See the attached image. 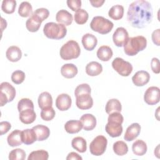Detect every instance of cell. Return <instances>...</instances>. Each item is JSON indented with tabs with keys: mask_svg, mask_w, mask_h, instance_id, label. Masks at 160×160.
<instances>
[{
	"mask_svg": "<svg viewBox=\"0 0 160 160\" xmlns=\"http://www.w3.org/2000/svg\"><path fill=\"white\" fill-rule=\"evenodd\" d=\"M152 8L150 2L144 0H137L129 6L127 20L134 28L142 29L152 21Z\"/></svg>",
	"mask_w": 160,
	"mask_h": 160,
	"instance_id": "6da1fadb",
	"label": "cell"
},
{
	"mask_svg": "<svg viewBox=\"0 0 160 160\" xmlns=\"http://www.w3.org/2000/svg\"><path fill=\"white\" fill-rule=\"evenodd\" d=\"M147 46V39L142 36L128 38L123 45L125 54L129 56L136 55Z\"/></svg>",
	"mask_w": 160,
	"mask_h": 160,
	"instance_id": "7a4b0ae2",
	"label": "cell"
},
{
	"mask_svg": "<svg viewBox=\"0 0 160 160\" xmlns=\"http://www.w3.org/2000/svg\"><path fill=\"white\" fill-rule=\"evenodd\" d=\"M43 32L48 38L52 39H61L66 36L67 29L62 24L49 22L44 25L43 28Z\"/></svg>",
	"mask_w": 160,
	"mask_h": 160,
	"instance_id": "3957f363",
	"label": "cell"
},
{
	"mask_svg": "<svg viewBox=\"0 0 160 160\" xmlns=\"http://www.w3.org/2000/svg\"><path fill=\"white\" fill-rule=\"evenodd\" d=\"M81 53L79 44L74 41L69 40L64 44L60 49L59 54L64 60H71L78 58Z\"/></svg>",
	"mask_w": 160,
	"mask_h": 160,
	"instance_id": "277c9868",
	"label": "cell"
},
{
	"mask_svg": "<svg viewBox=\"0 0 160 160\" xmlns=\"http://www.w3.org/2000/svg\"><path fill=\"white\" fill-rule=\"evenodd\" d=\"M113 27L114 24L110 20L99 16L94 17L90 23L91 29L101 34L110 32Z\"/></svg>",
	"mask_w": 160,
	"mask_h": 160,
	"instance_id": "5b68a950",
	"label": "cell"
},
{
	"mask_svg": "<svg viewBox=\"0 0 160 160\" xmlns=\"http://www.w3.org/2000/svg\"><path fill=\"white\" fill-rule=\"evenodd\" d=\"M15 88L8 82H2L0 86V106L11 102L16 96Z\"/></svg>",
	"mask_w": 160,
	"mask_h": 160,
	"instance_id": "8992f818",
	"label": "cell"
},
{
	"mask_svg": "<svg viewBox=\"0 0 160 160\" xmlns=\"http://www.w3.org/2000/svg\"><path fill=\"white\" fill-rule=\"evenodd\" d=\"M108 144L107 138L102 136L99 135L96 136L89 144L90 152L96 156H101L105 152Z\"/></svg>",
	"mask_w": 160,
	"mask_h": 160,
	"instance_id": "52a82bcc",
	"label": "cell"
},
{
	"mask_svg": "<svg viewBox=\"0 0 160 160\" xmlns=\"http://www.w3.org/2000/svg\"><path fill=\"white\" fill-rule=\"evenodd\" d=\"M112 68L121 76H128L132 71V64L122 58H116L112 62Z\"/></svg>",
	"mask_w": 160,
	"mask_h": 160,
	"instance_id": "ba28073f",
	"label": "cell"
},
{
	"mask_svg": "<svg viewBox=\"0 0 160 160\" xmlns=\"http://www.w3.org/2000/svg\"><path fill=\"white\" fill-rule=\"evenodd\" d=\"M144 100L148 105H155L160 100V90L158 87L151 86L148 88L144 95Z\"/></svg>",
	"mask_w": 160,
	"mask_h": 160,
	"instance_id": "9c48e42d",
	"label": "cell"
},
{
	"mask_svg": "<svg viewBox=\"0 0 160 160\" xmlns=\"http://www.w3.org/2000/svg\"><path fill=\"white\" fill-rule=\"evenodd\" d=\"M76 104L81 110H86L91 108L93 106V99L91 94H81L76 97Z\"/></svg>",
	"mask_w": 160,
	"mask_h": 160,
	"instance_id": "30bf717a",
	"label": "cell"
},
{
	"mask_svg": "<svg viewBox=\"0 0 160 160\" xmlns=\"http://www.w3.org/2000/svg\"><path fill=\"white\" fill-rule=\"evenodd\" d=\"M129 38V34L127 30L122 28H118L112 35V41L117 47H122Z\"/></svg>",
	"mask_w": 160,
	"mask_h": 160,
	"instance_id": "8fae6325",
	"label": "cell"
},
{
	"mask_svg": "<svg viewBox=\"0 0 160 160\" xmlns=\"http://www.w3.org/2000/svg\"><path fill=\"white\" fill-rule=\"evenodd\" d=\"M71 98L68 94H61L58 95L56 99V106L61 111H64L69 109L71 106Z\"/></svg>",
	"mask_w": 160,
	"mask_h": 160,
	"instance_id": "7c38bea8",
	"label": "cell"
},
{
	"mask_svg": "<svg viewBox=\"0 0 160 160\" xmlns=\"http://www.w3.org/2000/svg\"><path fill=\"white\" fill-rule=\"evenodd\" d=\"M150 75L146 71H139L132 77L133 84L136 86H143L149 82Z\"/></svg>",
	"mask_w": 160,
	"mask_h": 160,
	"instance_id": "4fadbf2b",
	"label": "cell"
},
{
	"mask_svg": "<svg viewBox=\"0 0 160 160\" xmlns=\"http://www.w3.org/2000/svg\"><path fill=\"white\" fill-rule=\"evenodd\" d=\"M141 126L139 123L134 122L128 127L125 132L124 139L126 141H131L134 140L140 134Z\"/></svg>",
	"mask_w": 160,
	"mask_h": 160,
	"instance_id": "5bb4252c",
	"label": "cell"
},
{
	"mask_svg": "<svg viewBox=\"0 0 160 160\" xmlns=\"http://www.w3.org/2000/svg\"><path fill=\"white\" fill-rule=\"evenodd\" d=\"M106 132L112 138H116L121 136L122 132V126L121 124L114 122L108 121L105 126Z\"/></svg>",
	"mask_w": 160,
	"mask_h": 160,
	"instance_id": "9a60e30c",
	"label": "cell"
},
{
	"mask_svg": "<svg viewBox=\"0 0 160 160\" xmlns=\"http://www.w3.org/2000/svg\"><path fill=\"white\" fill-rule=\"evenodd\" d=\"M82 44L87 51H92L98 44L97 38L90 33H86L82 37Z\"/></svg>",
	"mask_w": 160,
	"mask_h": 160,
	"instance_id": "2e32d148",
	"label": "cell"
},
{
	"mask_svg": "<svg viewBox=\"0 0 160 160\" xmlns=\"http://www.w3.org/2000/svg\"><path fill=\"white\" fill-rule=\"evenodd\" d=\"M80 121L82 124V128L85 131H91L96 126V119L91 114H84L81 118Z\"/></svg>",
	"mask_w": 160,
	"mask_h": 160,
	"instance_id": "e0dca14e",
	"label": "cell"
},
{
	"mask_svg": "<svg viewBox=\"0 0 160 160\" xmlns=\"http://www.w3.org/2000/svg\"><path fill=\"white\" fill-rule=\"evenodd\" d=\"M56 20L60 24L64 26H69L73 21L72 15L65 9L59 10L56 15Z\"/></svg>",
	"mask_w": 160,
	"mask_h": 160,
	"instance_id": "ac0fdd59",
	"label": "cell"
},
{
	"mask_svg": "<svg viewBox=\"0 0 160 160\" xmlns=\"http://www.w3.org/2000/svg\"><path fill=\"white\" fill-rule=\"evenodd\" d=\"M7 59L11 62H17L19 61L22 57V52L21 49L16 46L9 47L6 52Z\"/></svg>",
	"mask_w": 160,
	"mask_h": 160,
	"instance_id": "d6986e66",
	"label": "cell"
},
{
	"mask_svg": "<svg viewBox=\"0 0 160 160\" xmlns=\"http://www.w3.org/2000/svg\"><path fill=\"white\" fill-rule=\"evenodd\" d=\"M78 72L77 67L72 63L65 64L61 68V75L67 79L74 78L78 74Z\"/></svg>",
	"mask_w": 160,
	"mask_h": 160,
	"instance_id": "ffe728a7",
	"label": "cell"
},
{
	"mask_svg": "<svg viewBox=\"0 0 160 160\" xmlns=\"http://www.w3.org/2000/svg\"><path fill=\"white\" fill-rule=\"evenodd\" d=\"M32 129L36 133L37 141H44L47 139L50 135V130L49 128L44 125L38 124L32 127Z\"/></svg>",
	"mask_w": 160,
	"mask_h": 160,
	"instance_id": "44dd1931",
	"label": "cell"
},
{
	"mask_svg": "<svg viewBox=\"0 0 160 160\" xmlns=\"http://www.w3.org/2000/svg\"><path fill=\"white\" fill-rule=\"evenodd\" d=\"M19 118L22 123L25 124H29L35 121L36 114L34 111V109H28L19 112Z\"/></svg>",
	"mask_w": 160,
	"mask_h": 160,
	"instance_id": "7402d4cb",
	"label": "cell"
},
{
	"mask_svg": "<svg viewBox=\"0 0 160 160\" xmlns=\"http://www.w3.org/2000/svg\"><path fill=\"white\" fill-rule=\"evenodd\" d=\"M8 144L11 147H15L21 145L22 142L21 139V131L19 129H16L12 131L7 138Z\"/></svg>",
	"mask_w": 160,
	"mask_h": 160,
	"instance_id": "603a6c76",
	"label": "cell"
},
{
	"mask_svg": "<svg viewBox=\"0 0 160 160\" xmlns=\"http://www.w3.org/2000/svg\"><path fill=\"white\" fill-rule=\"evenodd\" d=\"M102 71V65L96 61H91L86 66V72L90 76H96Z\"/></svg>",
	"mask_w": 160,
	"mask_h": 160,
	"instance_id": "cb8c5ba5",
	"label": "cell"
},
{
	"mask_svg": "<svg viewBox=\"0 0 160 160\" xmlns=\"http://www.w3.org/2000/svg\"><path fill=\"white\" fill-rule=\"evenodd\" d=\"M22 141L26 145H30L37 141L36 133L33 129H26L21 131Z\"/></svg>",
	"mask_w": 160,
	"mask_h": 160,
	"instance_id": "d4e9b609",
	"label": "cell"
},
{
	"mask_svg": "<svg viewBox=\"0 0 160 160\" xmlns=\"http://www.w3.org/2000/svg\"><path fill=\"white\" fill-rule=\"evenodd\" d=\"M82 128V124L79 120H69L64 125V129L68 133L75 134L79 132Z\"/></svg>",
	"mask_w": 160,
	"mask_h": 160,
	"instance_id": "484cf974",
	"label": "cell"
},
{
	"mask_svg": "<svg viewBox=\"0 0 160 160\" xmlns=\"http://www.w3.org/2000/svg\"><path fill=\"white\" fill-rule=\"evenodd\" d=\"M97 56L102 61H108L112 58L113 52L112 49L108 46H102L97 51Z\"/></svg>",
	"mask_w": 160,
	"mask_h": 160,
	"instance_id": "4316f807",
	"label": "cell"
},
{
	"mask_svg": "<svg viewBox=\"0 0 160 160\" xmlns=\"http://www.w3.org/2000/svg\"><path fill=\"white\" fill-rule=\"evenodd\" d=\"M38 105L39 107L42 109L46 108L51 107L52 105V98L50 93L48 92H41L38 97Z\"/></svg>",
	"mask_w": 160,
	"mask_h": 160,
	"instance_id": "83f0119b",
	"label": "cell"
},
{
	"mask_svg": "<svg viewBox=\"0 0 160 160\" xmlns=\"http://www.w3.org/2000/svg\"><path fill=\"white\" fill-rule=\"evenodd\" d=\"M147 144L141 139L136 140L132 145V150L133 153L138 156H143L147 152Z\"/></svg>",
	"mask_w": 160,
	"mask_h": 160,
	"instance_id": "f1b7e54d",
	"label": "cell"
},
{
	"mask_svg": "<svg viewBox=\"0 0 160 160\" xmlns=\"http://www.w3.org/2000/svg\"><path fill=\"white\" fill-rule=\"evenodd\" d=\"M122 109V106L120 101L117 99H109L105 107V111L107 114H109L112 112H120Z\"/></svg>",
	"mask_w": 160,
	"mask_h": 160,
	"instance_id": "f546056e",
	"label": "cell"
},
{
	"mask_svg": "<svg viewBox=\"0 0 160 160\" xmlns=\"http://www.w3.org/2000/svg\"><path fill=\"white\" fill-rule=\"evenodd\" d=\"M72 147L77 151L83 153L86 152L87 149L86 141L82 137L74 138L71 141Z\"/></svg>",
	"mask_w": 160,
	"mask_h": 160,
	"instance_id": "4dcf8cb0",
	"label": "cell"
},
{
	"mask_svg": "<svg viewBox=\"0 0 160 160\" xmlns=\"http://www.w3.org/2000/svg\"><path fill=\"white\" fill-rule=\"evenodd\" d=\"M124 12V7L121 5L117 4L110 8L108 12V15L114 20H119L123 17Z\"/></svg>",
	"mask_w": 160,
	"mask_h": 160,
	"instance_id": "1f68e13d",
	"label": "cell"
},
{
	"mask_svg": "<svg viewBox=\"0 0 160 160\" xmlns=\"http://www.w3.org/2000/svg\"><path fill=\"white\" fill-rule=\"evenodd\" d=\"M32 7L28 1L22 2L18 8V14L20 16L27 18L31 16L32 14Z\"/></svg>",
	"mask_w": 160,
	"mask_h": 160,
	"instance_id": "d6a6232c",
	"label": "cell"
},
{
	"mask_svg": "<svg viewBox=\"0 0 160 160\" xmlns=\"http://www.w3.org/2000/svg\"><path fill=\"white\" fill-rule=\"evenodd\" d=\"M113 151L114 153L118 156H124L128 151V146L127 144L122 141H118L113 144Z\"/></svg>",
	"mask_w": 160,
	"mask_h": 160,
	"instance_id": "836d02e7",
	"label": "cell"
},
{
	"mask_svg": "<svg viewBox=\"0 0 160 160\" xmlns=\"http://www.w3.org/2000/svg\"><path fill=\"white\" fill-rule=\"evenodd\" d=\"M42 22H41L39 21H38L36 18H34L32 15L30 16L28 19V20L26 22V27L27 29L32 32H36L39 30L40 28L41 24Z\"/></svg>",
	"mask_w": 160,
	"mask_h": 160,
	"instance_id": "e575fe53",
	"label": "cell"
},
{
	"mask_svg": "<svg viewBox=\"0 0 160 160\" xmlns=\"http://www.w3.org/2000/svg\"><path fill=\"white\" fill-rule=\"evenodd\" d=\"M49 158L48 152L41 149V150H37L31 152L28 158V160H47Z\"/></svg>",
	"mask_w": 160,
	"mask_h": 160,
	"instance_id": "d590c367",
	"label": "cell"
},
{
	"mask_svg": "<svg viewBox=\"0 0 160 160\" xmlns=\"http://www.w3.org/2000/svg\"><path fill=\"white\" fill-rule=\"evenodd\" d=\"M88 18L89 15L88 12L83 9H80L77 11L74 16L75 22L78 24H85L87 22Z\"/></svg>",
	"mask_w": 160,
	"mask_h": 160,
	"instance_id": "8d00e7d4",
	"label": "cell"
},
{
	"mask_svg": "<svg viewBox=\"0 0 160 160\" xmlns=\"http://www.w3.org/2000/svg\"><path fill=\"white\" fill-rule=\"evenodd\" d=\"M16 6L15 0H3L1 5V9L6 14H12L14 12Z\"/></svg>",
	"mask_w": 160,
	"mask_h": 160,
	"instance_id": "74e56055",
	"label": "cell"
},
{
	"mask_svg": "<svg viewBox=\"0 0 160 160\" xmlns=\"http://www.w3.org/2000/svg\"><path fill=\"white\" fill-rule=\"evenodd\" d=\"M56 112L53 108L48 107L41 109V118L42 120L46 121H51L55 117Z\"/></svg>",
	"mask_w": 160,
	"mask_h": 160,
	"instance_id": "f35d334b",
	"label": "cell"
},
{
	"mask_svg": "<svg viewBox=\"0 0 160 160\" xmlns=\"http://www.w3.org/2000/svg\"><path fill=\"white\" fill-rule=\"evenodd\" d=\"M32 15L34 18H36L38 21L42 22L43 21H44L49 17V11L46 8H41L35 10V11L32 13Z\"/></svg>",
	"mask_w": 160,
	"mask_h": 160,
	"instance_id": "ab89813d",
	"label": "cell"
},
{
	"mask_svg": "<svg viewBox=\"0 0 160 160\" xmlns=\"http://www.w3.org/2000/svg\"><path fill=\"white\" fill-rule=\"evenodd\" d=\"M25 158L26 152L22 149H12L9 154V159L10 160H24Z\"/></svg>",
	"mask_w": 160,
	"mask_h": 160,
	"instance_id": "60d3db41",
	"label": "cell"
},
{
	"mask_svg": "<svg viewBox=\"0 0 160 160\" xmlns=\"http://www.w3.org/2000/svg\"><path fill=\"white\" fill-rule=\"evenodd\" d=\"M28 109H34V104L29 98H22L18 103V109L19 112Z\"/></svg>",
	"mask_w": 160,
	"mask_h": 160,
	"instance_id": "b9f144b4",
	"label": "cell"
},
{
	"mask_svg": "<svg viewBox=\"0 0 160 160\" xmlns=\"http://www.w3.org/2000/svg\"><path fill=\"white\" fill-rule=\"evenodd\" d=\"M25 73L21 70H16L11 74V80L16 84H21L25 79Z\"/></svg>",
	"mask_w": 160,
	"mask_h": 160,
	"instance_id": "7bdbcfd3",
	"label": "cell"
},
{
	"mask_svg": "<svg viewBox=\"0 0 160 160\" xmlns=\"http://www.w3.org/2000/svg\"><path fill=\"white\" fill-rule=\"evenodd\" d=\"M91 89L90 86L88 84L83 83L78 85L76 88L74 90V95L76 97H77L78 96L81 94H84V93L91 94Z\"/></svg>",
	"mask_w": 160,
	"mask_h": 160,
	"instance_id": "ee69618b",
	"label": "cell"
},
{
	"mask_svg": "<svg viewBox=\"0 0 160 160\" xmlns=\"http://www.w3.org/2000/svg\"><path fill=\"white\" fill-rule=\"evenodd\" d=\"M123 121H124V118L122 115L119 112H115L109 114L108 118V121H114V122L120 123L121 124L123 122Z\"/></svg>",
	"mask_w": 160,
	"mask_h": 160,
	"instance_id": "f6af8a7d",
	"label": "cell"
},
{
	"mask_svg": "<svg viewBox=\"0 0 160 160\" xmlns=\"http://www.w3.org/2000/svg\"><path fill=\"white\" fill-rule=\"evenodd\" d=\"M67 5L73 11H77L81 9V0H68Z\"/></svg>",
	"mask_w": 160,
	"mask_h": 160,
	"instance_id": "bcb514c9",
	"label": "cell"
},
{
	"mask_svg": "<svg viewBox=\"0 0 160 160\" xmlns=\"http://www.w3.org/2000/svg\"><path fill=\"white\" fill-rule=\"evenodd\" d=\"M151 68L153 72L155 74H159L160 72L159 69V60L157 58H153L151 62Z\"/></svg>",
	"mask_w": 160,
	"mask_h": 160,
	"instance_id": "7dc6e473",
	"label": "cell"
},
{
	"mask_svg": "<svg viewBox=\"0 0 160 160\" xmlns=\"http://www.w3.org/2000/svg\"><path fill=\"white\" fill-rule=\"evenodd\" d=\"M11 128V124L8 121H1L0 122V134L1 136L7 133Z\"/></svg>",
	"mask_w": 160,
	"mask_h": 160,
	"instance_id": "c3c4849f",
	"label": "cell"
},
{
	"mask_svg": "<svg viewBox=\"0 0 160 160\" xmlns=\"http://www.w3.org/2000/svg\"><path fill=\"white\" fill-rule=\"evenodd\" d=\"M159 37H160V29H158L152 32V35H151L152 41L153 43L158 46H159L160 45V42H159L160 38Z\"/></svg>",
	"mask_w": 160,
	"mask_h": 160,
	"instance_id": "681fc988",
	"label": "cell"
},
{
	"mask_svg": "<svg viewBox=\"0 0 160 160\" xmlns=\"http://www.w3.org/2000/svg\"><path fill=\"white\" fill-rule=\"evenodd\" d=\"M82 157L80 156L78 153L75 152H71L68 154V156L66 157L67 160H71V159H75V160H82Z\"/></svg>",
	"mask_w": 160,
	"mask_h": 160,
	"instance_id": "f907efd6",
	"label": "cell"
},
{
	"mask_svg": "<svg viewBox=\"0 0 160 160\" xmlns=\"http://www.w3.org/2000/svg\"><path fill=\"white\" fill-rule=\"evenodd\" d=\"M89 2L93 7L99 8L104 4L105 1L104 0H90Z\"/></svg>",
	"mask_w": 160,
	"mask_h": 160,
	"instance_id": "816d5d0a",
	"label": "cell"
},
{
	"mask_svg": "<svg viewBox=\"0 0 160 160\" xmlns=\"http://www.w3.org/2000/svg\"><path fill=\"white\" fill-rule=\"evenodd\" d=\"M6 27H7V22H6V21L5 19H4L3 18H1V30H2V31Z\"/></svg>",
	"mask_w": 160,
	"mask_h": 160,
	"instance_id": "f5cc1de1",
	"label": "cell"
}]
</instances>
